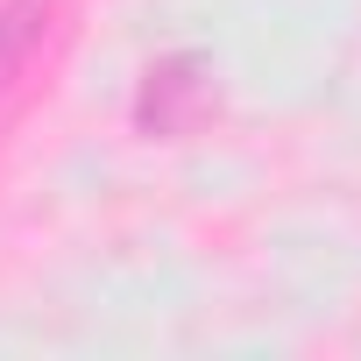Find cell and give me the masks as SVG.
Segmentation results:
<instances>
[{"label":"cell","instance_id":"6da1fadb","mask_svg":"<svg viewBox=\"0 0 361 361\" xmlns=\"http://www.w3.org/2000/svg\"><path fill=\"white\" fill-rule=\"evenodd\" d=\"M199 114H206V64L199 57H163L142 78V99H135L142 135H185Z\"/></svg>","mask_w":361,"mask_h":361},{"label":"cell","instance_id":"7a4b0ae2","mask_svg":"<svg viewBox=\"0 0 361 361\" xmlns=\"http://www.w3.org/2000/svg\"><path fill=\"white\" fill-rule=\"evenodd\" d=\"M43 36H50V0H8V8H0V92L29 71Z\"/></svg>","mask_w":361,"mask_h":361}]
</instances>
